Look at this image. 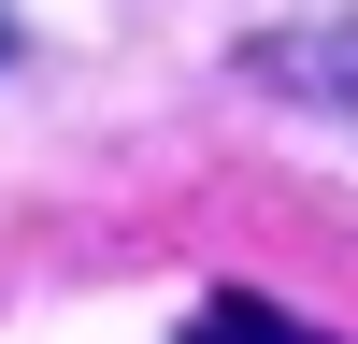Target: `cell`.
<instances>
[{"label":"cell","instance_id":"obj_1","mask_svg":"<svg viewBox=\"0 0 358 344\" xmlns=\"http://www.w3.org/2000/svg\"><path fill=\"white\" fill-rule=\"evenodd\" d=\"M187 344H330V330H301V315H273L258 287H215V301L187 315Z\"/></svg>","mask_w":358,"mask_h":344}]
</instances>
